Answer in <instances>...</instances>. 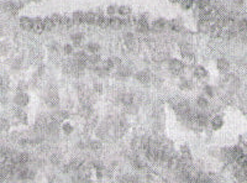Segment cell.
Wrapping results in <instances>:
<instances>
[{"mask_svg":"<svg viewBox=\"0 0 247 183\" xmlns=\"http://www.w3.org/2000/svg\"><path fill=\"white\" fill-rule=\"evenodd\" d=\"M216 64H218V68H219L220 72H227V71H229V68H230L229 62H227L226 60H224V58L219 60Z\"/></svg>","mask_w":247,"mask_h":183,"instance_id":"obj_1","label":"cell"},{"mask_svg":"<svg viewBox=\"0 0 247 183\" xmlns=\"http://www.w3.org/2000/svg\"><path fill=\"white\" fill-rule=\"evenodd\" d=\"M43 29H45L43 21H40L39 19H36L35 21H32V30H33L35 32H41Z\"/></svg>","mask_w":247,"mask_h":183,"instance_id":"obj_2","label":"cell"},{"mask_svg":"<svg viewBox=\"0 0 247 183\" xmlns=\"http://www.w3.org/2000/svg\"><path fill=\"white\" fill-rule=\"evenodd\" d=\"M231 152H232V157H234V158H236V160H237V158H240V157L243 155L242 149H241V147H237V146L231 150Z\"/></svg>","mask_w":247,"mask_h":183,"instance_id":"obj_3","label":"cell"},{"mask_svg":"<svg viewBox=\"0 0 247 183\" xmlns=\"http://www.w3.org/2000/svg\"><path fill=\"white\" fill-rule=\"evenodd\" d=\"M224 125V121L220 116H216L214 120H213V127L214 129H220V127Z\"/></svg>","mask_w":247,"mask_h":183,"instance_id":"obj_4","label":"cell"},{"mask_svg":"<svg viewBox=\"0 0 247 183\" xmlns=\"http://www.w3.org/2000/svg\"><path fill=\"white\" fill-rule=\"evenodd\" d=\"M236 161H237V163L240 164L241 167H245V168L247 167V156H246V155H242V156H241L240 158H237Z\"/></svg>","mask_w":247,"mask_h":183,"instance_id":"obj_5","label":"cell"},{"mask_svg":"<svg viewBox=\"0 0 247 183\" xmlns=\"http://www.w3.org/2000/svg\"><path fill=\"white\" fill-rule=\"evenodd\" d=\"M21 26L24 29H26V30H30V29H32V21H30L29 19H22L21 20Z\"/></svg>","mask_w":247,"mask_h":183,"instance_id":"obj_6","label":"cell"},{"mask_svg":"<svg viewBox=\"0 0 247 183\" xmlns=\"http://www.w3.org/2000/svg\"><path fill=\"white\" fill-rule=\"evenodd\" d=\"M208 74V72L203 68V67H198L197 68V71H195V76H198V77H200V78H203V77H205Z\"/></svg>","mask_w":247,"mask_h":183,"instance_id":"obj_7","label":"cell"},{"mask_svg":"<svg viewBox=\"0 0 247 183\" xmlns=\"http://www.w3.org/2000/svg\"><path fill=\"white\" fill-rule=\"evenodd\" d=\"M170 68H172L174 72L180 71V69H182V63H180V62H178V61H173L172 63H170Z\"/></svg>","mask_w":247,"mask_h":183,"instance_id":"obj_8","label":"cell"},{"mask_svg":"<svg viewBox=\"0 0 247 183\" xmlns=\"http://www.w3.org/2000/svg\"><path fill=\"white\" fill-rule=\"evenodd\" d=\"M197 103H198V106H200V108H206L208 106V99H205V98H198V100H197Z\"/></svg>","mask_w":247,"mask_h":183,"instance_id":"obj_9","label":"cell"},{"mask_svg":"<svg viewBox=\"0 0 247 183\" xmlns=\"http://www.w3.org/2000/svg\"><path fill=\"white\" fill-rule=\"evenodd\" d=\"M197 121L200 124V125H205L208 123V118L205 115H198L197 116Z\"/></svg>","mask_w":247,"mask_h":183,"instance_id":"obj_10","label":"cell"},{"mask_svg":"<svg viewBox=\"0 0 247 183\" xmlns=\"http://www.w3.org/2000/svg\"><path fill=\"white\" fill-rule=\"evenodd\" d=\"M238 27H240L241 31L247 32V20H241V21L238 22Z\"/></svg>","mask_w":247,"mask_h":183,"instance_id":"obj_11","label":"cell"},{"mask_svg":"<svg viewBox=\"0 0 247 183\" xmlns=\"http://www.w3.org/2000/svg\"><path fill=\"white\" fill-rule=\"evenodd\" d=\"M53 20L52 19H46V20H43V25H45V29H47V30H50L52 26H53Z\"/></svg>","mask_w":247,"mask_h":183,"instance_id":"obj_12","label":"cell"},{"mask_svg":"<svg viewBox=\"0 0 247 183\" xmlns=\"http://www.w3.org/2000/svg\"><path fill=\"white\" fill-rule=\"evenodd\" d=\"M209 2H210V0H198V5L201 9H206L209 5Z\"/></svg>","mask_w":247,"mask_h":183,"instance_id":"obj_13","label":"cell"},{"mask_svg":"<svg viewBox=\"0 0 247 183\" xmlns=\"http://www.w3.org/2000/svg\"><path fill=\"white\" fill-rule=\"evenodd\" d=\"M193 4V0H182V6L184 9H189Z\"/></svg>","mask_w":247,"mask_h":183,"instance_id":"obj_14","label":"cell"},{"mask_svg":"<svg viewBox=\"0 0 247 183\" xmlns=\"http://www.w3.org/2000/svg\"><path fill=\"white\" fill-rule=\"evenodd\" d=\"M47 103H48V105L54 106V105H57V103H58V99H57V97H50Z\"/></svg>","mask_w":247,"mask_h":183,"instance_id":"obj_15","label":"cell"},{"mask_svg":"<svg viewBox=\"0 0 247 183\" xmlns=\"http://www.w3.org/2000/svg\"><path fill=\"white\" fill-rule=\"evenodd\" d=\"M137 78H139L141 82H147L148 76L146 74V73H139V74H137Z\"/></svg>","mask_w":247,"mask_h":183,"instance_id":"obj_16","label":"cell"},{"mask_svg":"<svg viewBox=\"0 0 247 183\" xmlns=\"http://www.w3.org/2000/svg\"><path fill=\"white\" fill-rule=\"evenodd\" d=\"M120 24H121V21H120L119 19H111V20H110V25H111V26H114V27L119 26Z\"/></svg>","mask_w":247,"mask_h":183,"instance_id":"obj_17","label":"cell"},{"mask_svg":"<svg viewBox=\"0 0 247 183\" xmlns=\"http://www.w3.org/2000/svg\"><path fill=\"white\" fill-rule=\"evenodd\" d=\"M101 147V143L100 142H91V149L93 150H99Z\"/></svg>","mask_w":247,"mask_h":183,"instance_id":"obj_18","label":"cell"},{"mask_svg":"<svg viewBox=\"0 0 247 183\" xmlns=\"http://www.w3.org/2000/svg\"><path fill=\"white\" fill-rule=\"evenodd\" d=\"M73 40H74L75 43H79L82 41V35H74L73 36Z\"/></svg>","mask_w":247,"mask_h":183,"instance_id":"obj_19","label":"cell"},{"mask_svg":"<svg viewBox=\"0 0 247 183\" xmlns=\"http://www.w3.org/2000/svg\"><path fill=\"white\" fill-rule=\"evenodd\" d=\"M88 48H89V50H90L91 52H97L99 47H98L97 45H88Z\"/></svg>","mask_w":247,"mask_h":183,"instance_id":"obj_20","label":"cell"},{"mask_svg":"<svg viewBox=\"0 0 247 183\" xmlns=\"http://www.w3.org/2000/svg\"><path fill=\"white\" fill-rule=\"evenodd\" d=\"M124 102H125L126 104H127V103L130 104V103L132 102V97H131V95H126V97H125V99H124Z\"/></svg>","mask_w":247,"mask_h":183,"instance_id":"obj_21","label":"cell"},{"mask_svg":"<svg viewBox=\"0 0 247 183\" xmlns=\"http://www.w3.org/2000/svg\"><path fill=\"white\" fill-rule=\"evenodd\" d=\"M129 11H130V10H129L127 8H120V10H119L120 14H127Z\"/></svg>","mask_w":247,"mask_h":183,"instance_id":"obj_22","label":"cell"},{"mask_svg":"<svg viewBox=\"0 0 247 183\" xmlns=\"http://www.w3.org/2000/svg\"><path fill=\"white\" fill-rule=\"evenodd\" d=\"M205 92L209 94V95H213V90H211V88L210 87H205Z\"/></svg>","mask_w":247,"mask_h":183,"instance_id":"obj_23","label":"cell"},{"mask_svg":"<svg viewBox=\"0 0 247 183\" xmlns=\"http://www.w3.org/2000/svg\"><path fill=\"white\" fill-rule=\"evenodd\" d=\"M64 131L66 133H70L72 131V126L70 125H64Z\"/></svg>","mask_w":247,"mask_h":183,"instance_id":"obj_24","label":"cell"},{"mask_svg":"<svg viewBox=\"0 0 247 183\" xmlns=\"http://www.w3.org/2000/svg\"><path fill=\"white\" fill-rule=\"evenodd\" d=\"M98 60H99V57H97V56H94V57L89 58V61H90V62H97Z\"/></svg>","mask_w":247,"mask_h":183,"instance_id":"obj_25","label":"cell"},{"mask_svg":"<svg viewBox=\"0 0 247 183\" xmlns=\"http://www.w3.org/2000/svg\"><path fill=\"white\" fill-rule=\"evenodd\" d=\"M66 52L68 53V52H72V47L70 46H66Z\"/></svg>","mask_w":247,"mask_h":183,"instance_id":"obj_26","label":"cell"}]
</instances>
